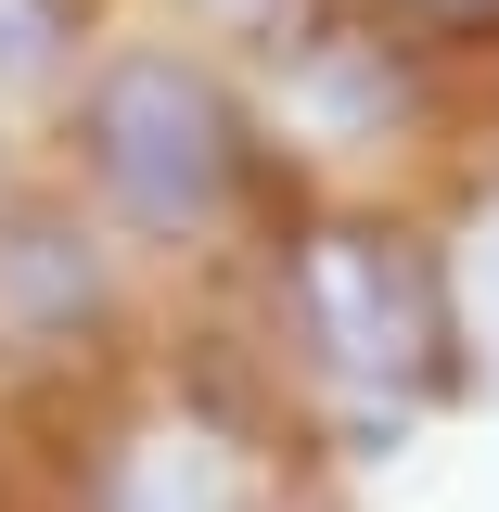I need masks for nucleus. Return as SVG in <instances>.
I'll return each instance as SVG.
<instances>
[{"label": "nucleus", "mask_w": 499, "mask_h": 512, "mask_svg": "<svg viewBox=\"0 0 499 512\" xmlns=\"http://www.w3.org/2000/svg\"><path fill=\"white\" fill-rule=\"evenodd\" d=\"M77 154H90L103 205L141 244H205L231 218V192H244V116H231V90L192 52H167V39H128V52L90 64Z\"/></svg>", "instance_id": "1"}, {"label": "nucleus", "mask_w": 499, "mask_h": 512, "mask_svg": "<svg viewBox=\"0 0 499 512\" xmlns=\"http://www.w3.org/2000/svg\"><path fill=\"white\" fill-rule=\"evenodd\" d=\"M282 320H295V346H308V372L333 384V397H372L384 423L436 384V269L423 256H397L384 231H359V218H320L308 244L282 256Z\"/></svg>", "instance_id": "2"}, {"label": "nucleus", "mask_w": 499, "mask_h": 512, "mask_svg": "<svg viewBox=\"0 0 499 512\" xmlns=\"http://www.w3.org/2000/svg\"><path fill=\"white\" fill-rule=\"evenodd\" d=\"M77 512H269V474H256L244 423L180 397V410H141V423H116L90 448Z\"/></svg>", "instance_id": "3"}, {"label": "nucleus", "mask_w": 499, "mask_h": 512, "mask_svg": "<svg viewBox=\"0 0 499 512\" xmlns=\"http://www.w3.org/2000/svg\"><path fill=\"white\" fill-rule=\"evenodd\" d=\"M436 320H448V359L499 397V192L461 205V231L436 256Z\"/></svg>", "instance_id": "4"}, {"label": "nucleus", "mask_w": 499, "mask_h": 512, "mask_svg": "<svg viewBox=\"0 0 499 512\" xmlns=\"http://www.w3.org/2000/svg\"><path fill=\"white\" fill-rule=\"evenodd\" d=\"M77 39V0H0V77H52Z\"/></svg>", "instance_id": "5"}, {"label": "nucleus", "mask_w": 499, "mask_h": 512, "mask_svg": "<svg viewBox=\"0 0 499 512\" xmlns=\"http://www.w3.org/2000/svg\"><path fill=\"white\" fill-rule=\"evenodd\" d=\"M282 13L295 0H192V26H218V39H282Z\"/></svg>", "instance_id": "6"}]
</instances>
